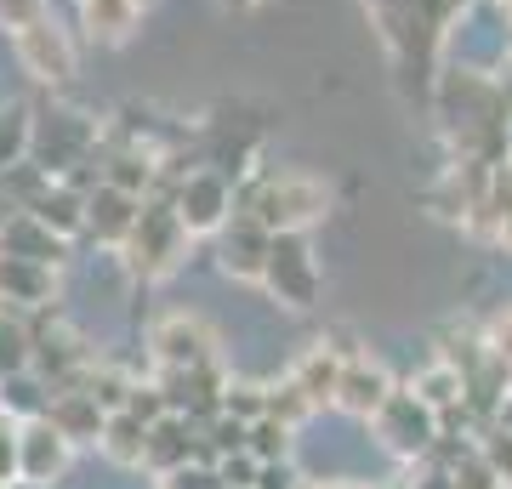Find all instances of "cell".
<instances>
[{
  "instance_id": "obj_7",
  "label": "cell",
  "mask_w": 512,
  "mask_h": 489,
  "mask_svg": "<svg viewBox=\"0 0 512 489\" xmlns=\"http://www.w3.org/2000/svg\"><path fill=\"white\" fill-rule=\"evenodd\" d=\"M137 205H143L137 194L114 188V182H97V188H86V228L80 234H92L97 245H120L137 222Z\"/></svg>"
},
{
  "instance_id": "obj_15",
  "label": "cell",
  "mask_w": 512,
  "mask_h": 489,
  "mask_svg": "<svg viewBox=\"0 0 512 489\" xmlns=\"http://www.w3.org/2000/svg\"><path fill=\"white\" fill-rule=\"evenodd\" d=\"M0 302L46 308L52 302V268L46 262H23V256H0Z\"/></svg>"
},
{
  "instance_id": "obj_31",
  "label": "cell",
  "mask_w": 512,
  "mask_h": 489,
  "mask_svg": "<svg viewBox=\"0 0 512 489\" xmlns=\"http://www.w3.org/2000/svg\"><path fill=\"white\" fill-rule=\"evenodd\" d=\"M501 364H512V308L507 313H495V325H490V342H484Z\"/></svg>"
},
{
  "instance_id": "obj_18",
  "label": "cell",
  "mask_w": 512,
  "mask_h": 489,
  "mask_svg": "<svg viewBox=\"0 0 512 489\" xmlns=\"http://www.w3.org/2000/svg\"><path fill=\"white\" fill-rule=\"evenodd\" d=\"M46 421H52V427L69 438V444L103 433V410L92 404V393H57V399L46 404Z\"/></svg>"
},
{
  "instance_id": "obj_4",
  "label": "cell",
  "mask_w": 512,
  "mask_h": 489,
  "mask_svg": "<svg viewBox=\"0 0 512 489\" xmlns=\"http://www.w3.org/2000/svg\"><path fill=\"white\" fill-rule=\"evenodd\" d=\"M262 285L274 290L285 308H313L319 296V268L302 234H268V256H262Z\"/></svg>"
},
{
  "instance_id": "obj_5",
  "label": "cell",
  "mask_w": 512,
  "mask_h": 489,
  "mask_svg": "<svg viewBox=\"0 0 512 489\" xmlns=\"http://www.w3.org/2000/svg\"><path fill=\"white\" fill-rule=\"evenodd\" d=\"M12 46H18V63L35 74L40 86H69L74 69H80L69 29H63L52 12H46V18H35V23H23L18 35H12Z\"/></svg>"
},
{
  "instance_id": "obj_33",
  "label": "cell",
  "mask_w": 512,
  "mask_h": 489,
  "mask_svg": "<svg viewBox=\"0 0 512 489\" xmlns=\"http://www.w3.org/2000/svg\"><path fill=\"white\" fill-rule=\"evenodd\" d=\"M416 489H450V472H427V478H421Z\"/></svg>"
},
{
  "instance_id": "obj_21",
  "label": "cell",
  "mask_w": 512,
  "mask_h": 489,
  "mask_svg": "<svg viewBox=\"0 0 512 489\" xmlns=\"http://www.w3.org/2000/svg\"><path fill=\"white\" fill-rule=\"evenodd\" d=\"M23 416V421H35V416H46V387H40L29 370H18V376H6L0 381V416Z\"/></svg>"
},
{
  "instance_id": "obj_11",
  "label": "cell",
  "mask_w": 512,
  "mask_h": 489,
  "mask_svg": "<svg viewBox=\"0 0 512 489\" xmlns=\"http://www.w3.org/2000/svg\"><path fill=\"white\" fill-rule=\"evenodd\" d=\"M393 393V381H387L382 364H370V359H342V376H336V399L330 404H342L348 416H376L382 410V399Z\"/></svg>"
},
{
  "instance_id": "obj_25",
  "label": "cell",
  "mask_w": 512,
  "mask_h": 489,
  "mask_svg": "<svg viewBox=\"0 0 512 489\" xmlns=\"http://www.w3.org/2000/svg\"><path fill=\"white\" fill-rule=\"evenodd\" d=\"M444 472H450V489H501V478L490 472V461L478 450H461Z\"/></svg>"
},
{
  "instance_id": "obj_24",
  "label": "cell",
  "mask_w": 512,
  "mask_h": 489,
  "mask_svg": "<svg viewBox=\"0 0 512 489\" xmlns=\"http://www.w3.org/2000/svg\"><path fill=\"white\" fill-rule=\"evenodd\" d=\"M29 109H0V171H12V165H23V154H29Z\"/></svg>"
},
{
  "instance_id": "obj_14",
  "label": "cell",
  "mask_w": 512,
  "mask_h": 489,
  "mask_svg": "<svg viewBox=\"0 0 512 489\" xmlns=\"http://www.w3.org/2000/svg\"><path fill=\"white\" fill-rule=\"evenodd\" d=\"M137 18H143V6H131V0H80V29H86L92 46H120V40H131Z\"/></svg>"
},
{
  "instance_id": "obj_23",
  "label": "cell",
  "mask_w": 512,
  "mask_h": 489,
  "mask_svg": "<svg viewBox=\"0 0 512 489\" xmlns=\"http://www.w3.org/2000/svg\"><path fill=\"white\" fill-rule=\"evenodd\" d=\"M29 353H35V336H29L18 319H6V308H0V381L29 370V364H35Z\"/></svg>"
},
{
  "instance_id": "obj_2",
  "label": "cell",
  "mask_w": 512,
  "mask_h": 489,
  "mask_svg": "<svg viewBox=\"0 0 512 489\" xmlns=\"http://www.w3.org/2000/svg\"><path fill=\"white\" fill-rule=\"evenodd\" d=\"M120 251H126L131 273L137 279H165V273L183 262L188 251V228L177 222L171 200H143L137 205V222H131V234L120 239Z\"/></svg>"
},
{
  "instance_id": "obj_32",
  "label": "cell",
  "mask_w": 512,
  "mask_h": 489,
  "mask_svg": "<svg viewBox=\"0 0 512 489\" xmlns=\"http://www.w3.org/2000/svg\"><path fill=\"white\" fill-rule=\"evenodd\" d=\"M171 489H222V484H217V472L211 467H188L183 461V467L171 472Z\"/></svg>"
},
{
  "instance_id": "obj_8",
  "label": "cell",
  "mask_w": 512,
  "mask_h": 489,
  "mask_svg": "<svg viewBox=\"0 0 512 489\" xmlns=\"http://www.w3.org/2000/svg\"><path fill=\"white\" fill-rule=\"evenodd\" d=\"M154 359L171 364V370H194V364H211V330L194 319V313H171L154 325Z\"/></svg>"
},
{
  "instance_id": "obj_6",
  "label": "cell",
  "mask_w": 512,
  "mask_h": 489,
  "mask_svg": "<svg viewBox=\"0 0 512 489\" xmlns=\"http://www.w3.org/2000/svg\"><path fill=\"white\" fill-rule=\"evenodd\" d=\"M376 427H382L387 450H399V455H427V444L439 438V416H433V410H427L416 393H399V387L382 399V410H376Z\"/></svg>"
},
{
  "instance_id": "obj_17",
  "label": "cell",
  "mask_w": 512,
  "mask_h": 489,
  "mask_svg": "<svg viewBox=\"0 0 512 489\" xmlns=\"http://www.w3.org/2000/svg\"><path fill=\"white\" fill-rule=\"evenodd\" d=\"M336 376H342V347H313L291 370V387L308 399V410H319V404L336 399Z\"/></svg>"
},
{
  "instance_id": "obj_26",
  "label": "cell",
  "mask_w": 512,
  "mask_h": 489,
  "mask_svg": "<svg viewBox=\"0 0 512 489\" xmlns=\"http://www.w3.org/2000/svg\"><path fill=\"white\" fill-rule=\"evenodd\" d=\"M217 410H228L234 421H256L262 410H268V393H262V387H222Z\"/></svg>"
},
{
  "instance_id": "obj_37",
  "label": "cell",
  "mask_w": 512,
  "mask_h": 489,
  "mask_svg": "<svg viewBox=\"0 0 512 489\" xmlns=\"http://www.w3.org/2000/svg\"><path fill=\"white\" fill-rule=\"evenodd\" d=\"M507 381H512V364H507Z\"/></svg>"
},
{
  "instance_id": "obj_36",
  "label": "cell",
  "mask_w": 512,
  "mask_h": 489,
  "mask_svg": "<svg viewBox=\"0 0 512 489\" xmlns=\"http://www.w3.org/2000/svg\"><path fill=\"white\" fill-rule=\"evenodd\" d=\"M131 6H148V0H131Z\"/></svg>"
},
{
  "instance_id": "obj_3",
  "label": "cell",
  "mask_w": 512,
  "mask_h": 489,
  "mask_svg": "<svg viewBox=\"0 0 512 489\" xmlns=\"http://www.w3.org/2000/svg\"><path fill=\"white\" fill-rule=\"evenodd\" d=\"M171 211H177V222L188 228V239L194 234H217L222 222L234 217V182L222 177V171H183V177L171 182Z\"/></svg>"
},
{
  "instance_id": "obj_10",
  "label": "cell",
  "mask_w": 512,
  "mask_h": 489,
  "mask_svg": "<svg viewBox=\"0 0 512 489\" xmlns=\"http://www.w3.org/2000/svg\"><path fill=\"white\" fill-rule=\"evenodd\" d=\"M222 234V245H217V262H222V273H234V279H262V256H268V228L256 217H228L217 228Z\"/></svg>"
},
{
  "instance_id": "obj_22",
  "label": "cell",
  "mask_w": 512,
  "mask_h": 489,
  "mask_svg": "<svg viewBox=\"0 0 512 489\" xmlns=\"http://www.w3.org/2000/svg\"><path fill=\"white\" fill-rule=\"evenodd\" d=\"M416 399L439 416V410H456L461 404V376L450 370V364H433V370H421L416 376Z\"/></svg>"
},
{
  "instance_id": "obj_34",
  "label": "cell",
  "mask_w": 512,
  "mask_h": 489,
  "mask_svg": "<svg viewBox=\"0 0 512 489\" xmlns=\"http://www.w3.org/2000/svg\"><path fill=\"white\" fill-rule=\"evenodd\" d=\"M501 433H512V399L501 404Z\"/></svg>"
},
{
  "instance_id": "obj_13",
  "label": "cell",
  "mask_w": 512,
  "mask_h": 489,
  "mask_svg": "<svg viewBox=\"0 0 512 489\" xmlns=\"http://www.w3.org/2000/svg\"><path fill=\"white\" fill-rule=\"evenodd\" d=\"M194 450H200V438L188 433V421L177 416V410H165L160 421H148V438H143V467L177 472Z\"/></svg>"
},
{
  "instance_id": "obj_1",
  "label": "cell",
  "mask_w": 512,
  "mask_h": 489,
  "mask_svg": "<svg viewBox=\"0 0 512 489\" xmlns=\"http://www.w3.org/2000/svg\"><path fill=\"white\" fill-rule=\"evenodd\" d=\"M330 211L325 182L302 177V171H279V177H262L245 194V217H256L268 234H308L313 222Z\"/></svg>"
},
{
  "instance_id": "obj_35",
  "label": "cell",
  "mask_w": 512,
  "mask_h": 489,
  "mask_svg": "<svg viewBox=\"0 0 512 489\" xmlns=\"http://www.w3.org/2000/svg\"><path fill=\"white\" fill-rule=\"evenodd\" d=\"M6 489H46V484H6Z\"/></svg>"
},
{
  "instance_id": "obj_30",
  "label": "cell",
  "mask_w": 512,
  "mask_h": 489,
  "mask_svg": "<svg viewBox=\"0 0 512 489\" xmlns=\"http://www.w3.org/2000/svg\"><path fill=\"white\" fill-rule=\"evenodd\" d=\"M211 450H222V455H234V450H245V421H234V416H222L217 421V438H211ZM205 450V455H211Z\"/></svg>"
},
{
  "instance_id": "obj_28",
  "label": "cell",
  "mask_w": 512,
  "mask_h": 489,
  "mask_svg": "<svg viewBox=\"0 0 512 489\" xmlns=\"http://www.w3.org/2000/svg\"><path fill=\"white\" fill-rule=\"evenodd\" d=\"M484 461H490V472L501 478V484H512V433H490L484 438Z\"/></svg>"
},
{
  "instance_id": "obj_29",
  "label": "cell",
  "mask_w": 512,
  "mask_h": 489,
  "mask_svg": "<svg viewBox=\"0 0 512 489\" xmlns=\"http://www.w3.org/2000/svg\"><path fill=\"white\" fill-rule=\"evenodd\" d=\"M18 478V427L0 416V484H12Z\"/></svg>"
},
{
  "instance_id": "obj_9",
  "label": "cell",
  "mask_w": 512,
  "mask_h": 489,
  "mask_svg": "<svg viewBox=\"0 0 512 489\" xmlns=\"http://www.w3.org/2000/svg\"><path fill=\"white\" fill-rule=\"evenodd\" d=\"M63 467H69V438L57 433L46 416H35L18 433V472L29 478V484H52Z\"/></svg>"
},
{
  "instance_id": "obj_27",
  "label": "cell",
  "mask_w": 512,
  "mask_h": 489,
  "mask_svg": "<svg viewBox=\"0 0 512 489\" xmlns=\"http://www.w3.org/2000/svg\"><path fill=\"white\" fill-rule=\"evenodd\" d=\"M46 12H52L46 0H0V29H6V35H18L23 23L46 18Z\"/></svg>"
},
{
  "instance_id": "obj_19",
  "label": "cell",
  "mask_w": 512,
  "mask_h": 489,
  "mask_svg": "<svg viewBox=\"0 0 512 489\" xmlns=\"http://www.w3.org/2000/svg\"><path fill=\"white\" fill-rule=\"evenodd\" d=\"M143 438H148V421H137L131 410H109V416H103V433H97V444H103L114 461L143 467Z\"/></svg>"
},
{
  "instance_id": "obj_16",
  "label": "cell",
  "mask_w": 512,
  "mask_h": 489,
  "mask_svg": "<svg viewBox=\"0 0 512 489\" xmlns=\"http://www.w3.org/2000/svg\"><path fill=\"white\" fill-rule=\"evenodd\" d=\"M29 211H35L57 239H74L80 228H86V194L69 188V182H46L35 200H29Z\"/></svg>"
},
{
  "instance_id": "obj_12",
  "label": "cell",
  "mask_w": 512,
  "mask_h": 489,
  "mask_svg": "<svg viewBox=\"0 0 512 489\" xmlns=\"http://www.w3.org/2000/svg\"><path fill=\"white\" fill-rule=\"evenodd\" d=\"M0 256H23V262H63V239L35 217V211H18V217H6L0 228Z\"/></svg>"
},
{
  "instance_id": "obj_20",
  "label": "cell",
  "mask_w": 512,
  "mask_h": 489,
  "mask_svg": "<svg viewBox=\"0 0 512 489\" xmlns=\"http://www.w3.org/2000/svg\"><path fill=\"white\" fill-rule=\"evenodd\" d=\"M245 450H251L256 461H285V455H291V427L262 410L256 421H245Z\"/></svg>"
}]
</instances>
